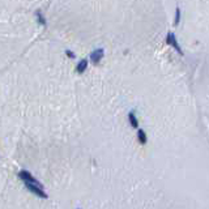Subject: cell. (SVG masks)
I'll use <instances>...</instances> for the list:
<instances>
[{"label":"cell","instance_id":"6da1fadb","mask_svg":"<svg viewBox=\"0 0 209 209\" xmlns=\"http://www.w3.org/2000/svg\"><path fill=\"white\" fill-rule=\"evenodd\" d=\"M25 186H26V188L30 191V192H33L34 195H37L39 197H42V199H47V193L43 191V186L42 184H34V183H25Z\"/></svg>","mask_w":209,"mask_h":209},{"label":"cell","instance_id":"7a4b0ae2","mask_svg":"<svg viewBox=\"0 0 209 209\" xmlns=\"http://www.w3.org/2000/svg\"><path fill=\"white\" fill-rule=\"evenodd\" d=\"M166 43H167V45H170V46H172V47L175 49V51L178 52L179 55H182V56L184 55V52H183V50H182L181 45H179V42H178V39H176L174 33H167V35H166Z\"/></svg>","mask_w":209,"mask_h":209},{"label":"cell","instance_id":"3957f363","mask_svg":"<svg viewBox=\"0 0 209 209\" xmlns=\"http://www.w3.org/2000/svg\"><path fill=\"white\" fill-rule=\"evenodd\" d=\"M19 178H20L24 183H34V184H41V183H39L37 179H35L34 176L31 175L29 171H26V170H21V171L19 172Z\"/></svg>","mask_w":209,"mask_h":209},{"label":"cell","instance_id":"277c9868","mask_svg":"<svg viewBox=\"0 0 209 209\" xmlns=\"http://www.w3.org/2000/svg\"><path fill=\"white\" fill-rule=\"evenodd\" d=\"M103 56H104L103 49H96L94 51H92V54H90V60L94 64H98L101 60H102Z\"/></svg>","mask_w":209,"mask_h":209},{"label":"cell","instance_id":"5b68a950","mask_svg":"<svg viewBox=\"0 0 209 209\" xmlns=\"http://www.w3.org/2000/svg\"><path fill=\"white\" fill-rule=\"evenodd\" d=\"M88 68V59H81L76 66V72L77 73H84Z\"/></svg>","mask_w":209,"mask_h":209},{"label":"cell","instance_id":"8992f818","mask_svg":"<svg viewBox=\"0 0 209 209\" xmlns=\"http://www.w3.org/2000/svg\"><path fill=\"white\" fill-rule=\"evenodd\" d=\"M128 122H129V124H131V127H133V128L139 127V120H137V118H136V115H135V111H129Z\"/></svg>","mask_w":209,"mask_h":209},{"label":"cell","instance_id":"52a82bcc","mask_svg":"<svg viewBox=\"0 0 209 209\" xmlns=\"http://www.w3.org/2000/svg\"><path fill=\"white\" fill-rule=\"evenodd\" d=\"M137 140H139V143L140 144H146V141H148V137H146V133H145V131L144 129H139L137 131Z\"/></svg>","mask_w":209,"mask_h":209},{"label":"cell","instance_id":"ba28073f","mask_svg":"<svg viewBox=\"0 0 209 209\" xmlns=\"http://www.w3.org/2000/svg\"><path fill=\"white\" fill-rule=\"evenodd\" d=\"M35 17H37V21H38L39 25H42V26H46V25H47V21H46V19H45V16L42 14V12L37 10V12H35Z\"/></svg>","mask_w":209,"mask_h":209},{"label":"cell","instance_id":"9c48e42d","mask_svg":"<svg viewBox=\"0 0 209 209\" xmlns=\"http://www.w3.org/2000/svg\"><path fill=\"white\" fill-rule=\"evenodd\" d=\"M179 21H181V8H176L175 9V20H174V25H179Z\"/></svg>","mask_w":209,"mask_h":209},{"label":"cell","instance_id":"30bf717a","mask_svg":"<svg viewBox=\"0 0 209 209\" xmlns=\"http://www.w3.org/2000/svg\"><path fill=\"white\" fill-rule=\"evenodd\" d=\"M66 55H67L68 57H72V59H75V57H76V55H75V52L69 51V50H66Z\"/></svg>","mask_w":209,"mask_h":209}]
</instances>
